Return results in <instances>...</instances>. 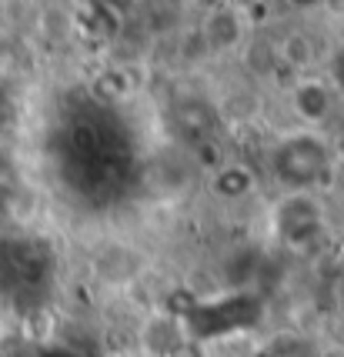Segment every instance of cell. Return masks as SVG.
<instances>
[{
    "mask_svg": "<svg viewBox=\"0 0 344 357\" xmlns=\"http://www.w3.org/2000/svg\"><path fill=\"white\" fill-rule=\"evenodd\" d=\"M324 164H328V151H324V144L321 140H297V144H287L281 147V160H278V174H281V181L287 184H308L314 181L317 174L324 171Z\"/></svg>",
    "mask_w": 344,
    "mask_h": 357,
    "instance_id": "obj_1",
    "label": "cell"
},
{
    "mask_svg": "<svg viewBox=\"0 0 344 357\" xmlns=\"http://www.w3.org/2000/svg\"><path fill=\"white\" fill-rule=\"evenodd\" d=\"M201 37H204V44L214 47V50L234 47L241 40V20H237L234 10H214L211 17H204Z\"/></svg>",
    "mask_w": 344,
    "mask_h": 357,
    "instance_id": "obj_2",
    "label": "cell"
},
{
    "mask_svg": "<svg viewBox=\"0 0 344 357\" xmlns=\"http://www.w3.org/2000/svg\"><path fill=\"white\" fill-rule=\"evenodd\" d=\"M294 100H297V107H301V114H304L308 121H321L324 110L331 107L328 91H324L321 84H308V80L294 91Z\"/></svg>",
    "mask_w": 344,
    "mask_h": 357,
    "instance_id": "obj_3",
    "label": "cell"
},
{
    "mask_svg": "<svg viewBox=\"0 0 344 357\" xmlns=\"http://www.w3.org/2000/svg\"><path fill=\"white\" fill-rule=\"evenodd\" d=\"M334 177H338V187L344 190V154H341V160L334 164Z\"/></svg>",
    "mask_w": 344,
    "mask_h": 357,
    "instance_id": "obj_4",
    "label": "cell"
}]
</instances>
